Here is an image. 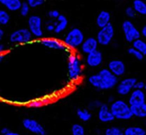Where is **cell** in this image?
<instances>
[{
  "instance_id": "obj_28",
  "label": "cell",
  "mask_w": 146,
  "mask_h": 135,
  "mask_svg": "<svg viewBox=\"0 0 146 135\" xmlns=\"http://www.w3.org/2000/svg\"><path fill=\"white\" fill-rule=\"evenodd\" d=\"M127 51L129 55L134 57L135 59H137L138 61H141L144 59L145 56L133 46L129 48Z\"/></svg>"
},
{
  "instance_id": "obj_32",
  "label": "cell",
  "mask_w": 146,
  "mask_h": 135,
  "mask_svg": "<svg viewBox=\"0 0 146 135\" xmlns=\"http://www.w3.org/2000/svg\"><path fill=\"white\" fill-rule=\"evenodd\" d=\"M103 103H101L99 100H94L89 103L88 105V108L89 110H93L96 109L98 110L101 106Z\"/></svg>"
},
{
  "instance_id": "obj_31",
  "label": "cell",
  "mask_w": 146,
  "mask_h": 135,
  "mask_svg": "<svg viewBox=\"0 0 146 135\" xmlns=\"http://www.w3.org/2000/svg\"><path fill=\"white\" fill-rule=\"evenodd\" d=\"M45 1V0H26V2L31 8H35L43 5Z\"/></svg>"
},
{
  "instance_id": "obj_12",
  "label": "cell",
  "mask_w": 146,
  "mask_h": 135,
  "mask_svg": "<svg viewBox=\"0 0 146 135\" xmlns=\"http://www.w3.org/2000/svg\"><path fill=\"white\" fill-rule=\"evenodd\" d=\"M107 68L117 77L124 75L126 72L125 63L119 59H113L110 61L108 63Z\"/></svg>"
},
{
  "instance_id": "obj_27",
  "label": "cell",
  "mask_w": 146,
  "mask_h": 135,
  "mask_svg": "<svg viewBox=\"0 0 146 135\" xmlns=\"http://www.w3.org/2000/svg\"><path fill=\"white\" fill-rule=\"evenodd\" d=\"M71 132L73 135H84L85 130L84 127L81 124H74L71 128Z\"/></svg>"
},
{
  "instance_id": "obj_43",
  "label": "cell",
  "mask_w": 146,
  "mask_h": 135,
  "mask_svg": "<svg viewBox=\"0 0 146 135\" xmlns=\"http://www.w3.org/2000/svg\"><path fill=\"white\" fill-rule=\"evenodd\" d=\"M19 134L18 133H16V132H13V131H11L10 130L8 134L7 135H19Z\"/></svg>"
},
{
  "instance_id": "obj_16",
  "label": "cell",
  "mask_w": 146,
  "mask_h": 135,
  "mask_svg": "<svg viewBox=\"0 0 146 135\" xmlns=\"http://www.w3.org/2000/svg\"><path fill=\"white\" fill-rule=\"evenodd\" d=\"M99 45L96 37H90L85 39L80 48L82 52L87 55L98 49Z\"/></svg>"
},
{
  "instance_id": "obj_22",
  "label": "cell",
  "mask_w": 146,
  "mask_h": 135,
  "mask_svg": "<svg viewBox=\"0 0 146 135\" xmlns=\"http://www.w3.org/2000/svg\"><path fill=\"white\" fill-rule=\"evenodd\" d=\"M124 135H146L145 129L139 126H131L123 130Z\"/></svg>"
},
{
  "instance_id": "obj_5",
  "label": "cell",
  "mask_w": 146,
  "mask_h": 135,
  "mask_svg": "<svg viewBox=\"0 0 146 135\" xmlns=\"http://www.w3.org/2000/svg\"><path fill=\"white\" fill-rule=\"evenodd\" d=\"M34 37L27 28H20L13 31L9 36L10 43L14 44L24 45L33 40Z\"/></svg>"
},
{
  "instance_id": "obj_8",
  "label": "cell",
  "mask_w": 146,
  "mask_h": 135,
  "mask_svg": "<svg viewBox=\"0 0 146 135\" xmlns=\"http://www.w3.org/2000/svg\"><path fill=\"white\" fill-rule=\"evenodd\" d=\"M121 28L125 40L128 43H133L141 37L140 31L129 20L124 21L123 22Z\"/></svg>"
},
{
  "instance_id": "obj_36",
  "label": "cell",
  "mask_w": 146,
  "mask_h": 135,
  "mask_svg": "<svg viewBox=\"0 0 146 135\" xmlns=\"http://www.w3.org/2000/svg\"><path fill=\"white\" fill-rule=\"evenodd\" d=\"M145 83L143 81H137L135 85L134 89H139V90H144Z\"/></svg>"
},
{
  "instance_id": "obj_33",
  "label": "cell",
  "mask_w": 146,
  "mask_h": 135,
  "mask_svg": "<svg viewBox=\"0 0 146 135\" xmlns=\"http://www.w3.org/2000/svg\"><path fill=\"white\" fill-rule=\"evenodd\" d=\"M125 12L126 15L128 18H131V19L134 18L137 14L133 7L131 6L127 7L125 9Z\"/></svg>"
},
{
  "instance_id": "obj_4",
  "label": "cell",
  "mask_w": 146,
  "mask_h": 135,
  "mask_svg": "<svg viewBox=\"0 0 146 135\" xmlns=\"http://www.w3.org/2000/svg\"><path fill=\"white\" fill-rule=\"evenodd\" d=\"M82 31L78 27H73L67 33L63 42L70 51H72L80 47L85 39Z\"/></svg>"
},
{
  "instance_id": "obj_35",
  "label": "cell",
  "mask_w": 146,
  "mask_h": 135,
  "mask_svg": "<svg viewBox=\"0 0 146 135\" xmlns=\"http://www.w3.org/2000/svg\"><path fill=\"white\" fill-rule=\"evenodd\" d=\"M55 25L54 22H50L48 23L45 26V29L47 31L49 32H54Z\"/></svg>"
},
{
  "instance_id": "obj_21",
  "label": "cell",
  "mask_w": 146,
  "mask_h": 135,
  "mask_svg": "<svg viewBox=\"0 0 146 135\" xmlns=\"http://www.w3.org/2000/svg\"><path fill=\"white\" fill-rule=\"evenodd\" d=\"M132 7L136 13L146 16V2L144 0H134Z\"/></svg>"
},
{
  "instance_id": "obj_29",
  "label": "cell",
  "mask_w": 146,
  "mask_h": 135,
  "mask_svg": "<svg viewBox=\"0 0 146 135\" xmlns=\"http://www.w3.org/2000/svg\"><path fill=\"white\" fill-rule=\"evenodd\" d=\"M31 8V7L27 4L26 2H22L20 8L19 10L21 15L23 17H26L28 16L30 13Z\"/></svg>"
},
{
  "instance_id": "obj_30",
  "label": "cell",
  "mask_w": 146,
  "mask_h": 135,
  "mask_svg": "<svg viewBox=\"0 0 146 135\" xmlns=\"http://www.w3.org/2000/svg\"><path fill=\"white\" fill-rule=\"evenodd\" d=\"M46 100H35L28 103L27 106L31 108H39L46 104Z\"/></svg>"
},
{
  "instance_id": "obj_44",
  "label": "cell",
  "mask_w": 146,
  "mask_h": 135,
  "mask_svg": "<svg viewBox=\"0 0 146 135\" xmlns=\"http://www.w3.org/2000/svg\"><path fill=\"white\" fill-rule=\"evenodd\" d=\"M144 91H145V92H146V83H145V88H144Z\"/></svg>"
},
{
  "instance_id": "obj_15",
  "label": "cell",
  "mask_w": 146,
  "mask_h": 135,
  "mask_svg": "<svg viewBox=\"0 0 146 135\" xmlns=\"http://www.w3.org/2000/svg\"><path fill=\"white\" fill-rule=\"evenodd\" d=\"M98 115L100 121L104 123L111 122L115 119L110 106L106 104H102L98 109Z\"/></svg>"
},
{
  "instance_id": "obj_37",
  "label": "cell",
  "mask_w": 146,
  "mask_h": 135,
  "mask_svg": "<svg viewBox=\"0 0 146 135\" xmlns=\"http://www.w3.org/2000/svg\"><path fill=\"white\" fill-rule=\"evenodd\" d=\"M7 51L6 47L3 44L0 43V54H6Z\"/></svg>"
},
{
  "instance_id": "obj_39",
  "label": "cell",
  "mask_w": 146,
  "mask_h": 135,
  "mask_svg": "<svg viewBox=\"0 0 146 135\" xmlns=\"http://www.w3.org/2000/svg\"><path fill=\"white\" fill-rule=\"evenodd\" d=\"M140 32L141 36H142L146 40V24L142 27Z\"/></svg>"
},
{
  "instance_id": "obj_38",
  "label": "cell",
  "mask_w": 146,
  "mask_h": 135,
  "mask_svg": "<svg viewBox=\"0 0 146 135\" xmlns=\"http://www.w3.org/2000/svg\"><path fill=\"white\" fill-rule=\"evenodd\" d=\"M10 130L8 128H3L0 130V133L2 135H7Z\"/></svg>"
},
{
  "instance_id": "obj_14",
  "label": "cell",
  "mask_w": 146,
  "mask_h": 135,
  "mask_svg": "<svg viewBox=\"0 0 146 135\" xmlns=\"http://www.w3.org/2000/svg\"><path fill=\"white\" fill-rule=\"evenodd\" d=\"M103 58L102 52L97 49L86 55V63L91 68H97L102 64Z\"/></svg>"
},
{
  "instance_id": "obj_1",
  "label": "cell",
  "mask_w": 146,
  "mask_h": 135,
  "mask_svg": "<svg viewBox=\"0 0 146 135\" xmlns=\"http://www.w3.org/2000/svg\"><path fill=\"white\" fill-rule=\"evenodd\" d=\"M88 81L94 88L100 90H108L116 87L118 77L113 74L107 68L100 70L98 74L92 75Z\"/></svg>"
},
{
  "instance_id": "obj_11",
  "label": "cell",
  "mask_w": 146,
  "mask_h": 135,
  "mask_svg": "<svg viewBox=\"0 0 146 135\" xmlns=\"http://www.w3.org/2000/svg\"><path fill=\"white\" fill-rule=\"evenodd\" d=\"M23 127L31 133L38 135H45L46 130L42 124L34 119L25 118L22 122Z\"/></svg>"
},
{
  "instance_id": "obj_24",
  "label": "cell",
  "mask_w": 146,
  "mask_h": 135,
  "mask_svg": "<svg viewBox=\"0 0 146 135\" xmlns=\"http://www.w3.org/2000/svg\"><path fill=\"white\" fill-rule=\"evenodd\" d=\"M133 47L139 51L144 56L146 55V42L144 39L140 38L132 43Z\"/></svg>"
},
{
  "instance_id": "obj_13",
  "label": "cell",
  "mask_w": 146,
  "mask_h": 135,
  "mask_svg": "<svg viewBox=\"0 0 146 135\" xmlns=\"http://www.w3.org/2000/svg\"><path fill=\"white\" fill-rule=\"evenodd\" d=\"M129 95L128 103L131 106L139 105L146 102L145 93L143 90L134 89Z\"/></svg>"
},
{
  "instance_id": "obj_41",
  "label": "cell",
  "mask_w": 146,
  "mask_h": 135,
  "mask_svg": "<svg viewBox=\"0 0 146 135\" xmlns=\"http://www.w3.org/2000/svg\"><path fill=\"white\" fill-rule=\"evenodd\" d=\"M115 100V98H114L113 96H110L108 98V102L109 104H111V103H113Z\"/></svg>"
},
{
  "instance_id": "obj_40",
  "label": "cell",
  "mask_w": 146,
  "mask_h": 135,
  "mask_svg": "<svg viewBox=\"0 0 146 135\" xmlns=\"http://www.w3.org/2000/svg\"><path fill=\"white\" fill-rule=\"evenodd\" d=\"M4 34H5L4 31H3L1 27L0 26V41L3 39L4 36Z\"/></svg>"
},
{
  "instance_id": "obj_2",
  "label": "cell",
  "mask_w": 146,
  "mask_h": 135,
  "mask_svg": "<svg viewBox=\"0 0 146 135\" xmlns=\"http://www.w3.org/2000/svg\"><path fill=\"white\" fill-rule=\"evenodd\" d=\"M115 119L122 121L130 120L133 117L131 106L128 102L122 100H115L110 106Z\"/></svg>"
},
{
  "instance_id": "obj_34",
  "label": "cell",
  "mask_w": 146,
  "mask_h": 135,
  "mask_svg": "<svg viewBox=\"0 0 146 135\" xmlns=\"http://www.w3.org/2000/svg\"><path fill=\"white\" fill-rule=\"evenodd\" d=\"M60 12L58 10L54 9V10H50L48 13V15L50 18L51 19H56L58 17L60 16Z\"/></svg>"
},
{
  "instance_id": "obj_26",
  "label": "cell",
  "mask_w": 146,
  "mask_h": 135,
  "mask_svg": "<svg viewBox=\"0 0 146 135\" xmlns=\"http://www.w3.org/2000/svg\"><path fill=\"white\" fill-rule=\"evenodd\" d=\"M106 135H123V130L117 127H111L108 128L105 131Z\"/></svg>"
},
{
  "instance_id": "obj_20",
  "label": "cell",
  "mask_w": 146,
  "mask_h": 135,
  "mask_svg": "<svg viewBox=\"0 0 146 135\" xmlns=\"http://www.w3.org/2000/svg\"><path fill=\"white\" fill-rule=\"evenodd\" d=\"M133 117L140 118H146V102L141 104L131 106Z\"/></svg>"
},
{
  "instance_id": "obj_7",
  "label": "cell",
  "mask_w": 146,
  "mask_h": 135,
  "mask_svg": "<svg viewBox=\"0 0 146 135\" xmlns=\"http://www.w3.org/2000/svg\"><path fill=\"white\" fill-rule=\"evenodd\" d=\"M115 33V28L111 23L100 28L96 37L99 45L102 46L110 45L114 38Z\"/></svg>"
},
{
  "instance_id": "obj_9",
  "label": "cell",
  "mask_w": 146,
  "mask_h": 135,
  "mask_svg": "<svg viewBox=\"0 0 146 135\" xmlns=\"http://www.w3.org/2000/svg\"><path fill=\"white\" fill-rule=\"evenodd\" d=\"M38 40L42 45L48 49L56 50L70 51L64 43L63 40L56 38L43 37Z\"/></svg>"
},
{
  "instance_id": "obj_19",
  "label": "cell",
  "mask_w": 146,
  "mask_h": 135,
  "mask_svg": "<svg viewBox=\"0 0 146 135\" xmlns=\"http://www.w3.org/2000/svg\"><path fill=\"white\" fill-rule=\"evenodd\" d=\"M22 3L21 0H0V3L10 12L19 11Z\"/></svg>"
},
{
  "instance_id": "obj_23",
  "label": "cell",
  "mask_w": 146,
  "mask_h": 135,
  "mask_svg": "<svg viewBox=\"0 0 146 135\" xmlns=\"http://www.w3.org/2000/svg\"><path fill=\"white\" fill-rule=\"evenodd\" d=\"M76 115L78 118L83 122H88L92 118V115L89 110L86 109H78Z\"/></svg>"
},
{
  "instance_id": "obj_18",
  "label": "cell",
  "mask_w": 146,
  "mask_h": 135,
  "mask_svg": "<svg viewBox=\"0 0 146 135\" xmlns=\"http://www.w3.org/2000/svg\"><path fill=\"white\" fill-rule=\"evenodd\" d=\"M111 19L110 13L108 11L102 10L96 18V25L99 28H102L111 23Z\"/></svg>"
},
{
  "instance_id": "obj_3",
  "label": "cell",
  "mask_w": 146,
  "mask_h": 135,
  "mask_svg": "<svg viewBox=\"0 0 146 135\" xmlns=\"http://www.w3.org/2000/svg\"><path fill=\"white\" fill-rule=\"evenodd\" d=\"M82 63L79 55L70 51L68 59V73L69 79L76 82L80 80L83 70Z\"/></svg>"
},
{
  "instance_id": "obj_6",
  "label": "cell",
  "mask_w": 146,
  "mask_h": 135,
  "mask_svg": "<svg viewBox=\"0 0 146 135\" xmlns=\"http://www.w3.org/2000/svg\"><path fill=\"white\" fill-rule=\"evenodd\" d=\"M27 28L34 38L39 39L43 37L42 20L39 15H32L29 16L27 20Z\"/></svg>"
},
{
  "instance_id": "obj_17",
  "label": "cell",
  "mask_w": 146,
  "mask_h": 135,
  "mask_svg": "<svg viewBox=\"0 0 146 135\" xmlns=\"http://www.w3.org/2000/svg\"><path fill=\"white\" fill-rule=\"evenodd\" d=\"M54 21L55 28L54 32L56 34H60L65 31L68 27V21L67 18L64 15L60 14Z\"/></svg>"
},
{
  "instance_id": "obj_45",
  "label": "cell",
  "mask_w": 146,
  "mask_h": 135,
  "mask_svg": "<svg viewBox=\"0 0 146 135\" xmlns=\"http://www.w3.org/2000/svg\"><path fill=\"white\" fill-rule=\"evenodd\" d=\"M144 1H145V2H146V0H144Z\"/></svg>"
},
{
  "instance_id": "obj_10",
  "label": "cell",
  "mask_w": 146,
  "mask_h": 135,
  "mask_svg": "<svg viewBox=\"0 0 146 135\" xmlns=\"http://www.w3.org/2000/svg\"><path fill=\"white\" fill-rule=\"evenodd\" d=\"M137 79L133 77L125 78L118 82L116 86V91L119 95L126 96L130 94L134 89Z\"/></svg>"
},
{
  "instance_id": "obj_42",
  "label": "cell",
  "mask_w": 146,
  "mask_h": 135,
  "mask_svg": "<svg viewBox=\"0 0 146 135\" xmlns=\"http://www.w3.org/2000/svg\"><path fill=\"white\" fill-rule=\"evenodd\" d=\"M5 55H6L5 54H0V64L4 60Z\"/></svg>"
},
{
  "instance_id": "obj_25",
  "label": "cell",
  "mask_w": 146,
  "mask_h": 135,
  "mask_svg": "<svg viewBox=\"0 0 146 135\" xmlns=\"http://www.w3.org/2000/svg\"><path fill=\"white\" fill-rule=\"evenodd\" d=\"M10 14L7 10L0 9V26L7 25L10 22Z\"/></svg>"
}]
</instances>
